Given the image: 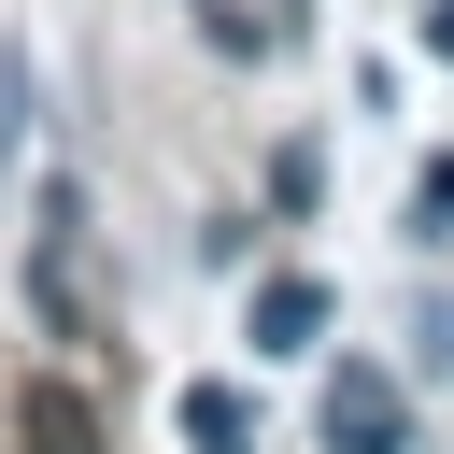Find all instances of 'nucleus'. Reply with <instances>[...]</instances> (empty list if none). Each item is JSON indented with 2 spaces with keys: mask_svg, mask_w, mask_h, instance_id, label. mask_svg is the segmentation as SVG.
I'll use <instances>...</instances> for the list:
<instances>
[{
  "mask_svg": "<svg viewBox=\"0 0 454 454\" xmlns=\"http://www.w3.org/2000/svg\"><path fill=\"white\" fill-rule=\"evenodd\" d=\"M184 454H255V397L241 383H184Z\"/></svg>",
  "mask_w": 454,
  "mask_h": 454,
  "instance_id": "obj_4",
  "label": "nucleus"
},
{
  "mask_svg": "<svg viewBox=\"0 0 454 454\" xmlns=\"http://www.w3.org/2000/svg\"><path fill=\"white\" fill-rule=\"evenodd\" d=\"M312 340H326V284L312 270H270L255 284V355H312Z\"/></svg>",
  "mask_w": 454,
  "mask_h": 454,
  "instance_id": "obj_2",
  "label": "nucleus"
},
{
  "mask_svg": "<svg viewBox=\"0 0 454 454\" xmlns=\"http://www.w3.org/2000/svg\"><path fill=\"white\" fill-rule=\"evenodd\" d=\"M326 454H411V397H397V369H326Z\"/></svg>",
  "mask_w": 454,
  "mask_h": 454,
  "instance_id": "obj_1",
  "label": "nucleus"
},
{
  "mask_svg": "<svg viewBox=\"0 0 454 454\" xmlns=\"http://www.w3.org/2000/svg\"><path fill=\"white\" fill-rule=\"evenodd\" d=\"M14 440H28V454H99V411H85V383H57V369H43V383L14 397Z\"/></svg>",
  "mask_w": 454,
  "mask_h": 454,
  "instance_id": "obj_3",
  "label": "nucleus"
},
{
  "mask_svg": "<svg viewBox=\"0 0 454 454\" xmlns=\"http://www.w3.org/2000/svg\"><path fill=\"white\" fill-rule=\"evenodd\" d=\"M411 227H426V241H454V156L426 170V199H411Z\"/></svg>",
  "mask_w": 454,
  "mask_h": 454,
  "instance_id": "obj_6",
  "label": "nucleus"
},
{
  "mask_svg": "<svg viewBox=\"0 0 454 454\" xmlns=\"http://www.w3.org/2000/svg\"><path fill=\"white\" fill-rule=\"evenodd\" d=\"M14 99H28V71H14V57H0V156H14V128H28V114H14Z\"/></svg>",
  "mask_w": 454,
  "mask_h": 454,
  "instance_id": "obj_7",
  "label": "nucleus"
},
{
  "mask_svg": "<svg viewBox=\"0 0 454 454\" xmlns=\"http://www.w3.org/2000/svg\"><path fill=\"white\" fill-rule=\"evenodd\" d=\"M411 369H426V383H454V298H426V312H411Z\"/></svg>",
  "mask_w": 454,
  "mask_h": 454,
  "instance_id": "obj_5",
  "label": "nucleus"
},
{
  "mask_svg": "<svg viewBox=\"0 0 454 454\" xmlns=\"http://www.w3.org/2000/svg\"><path fill=\"white\" fill-rule=\"evenodd\" d=\"M426 43H440V57H454V0H426Z\"/></svg>",
  "mask_w": 454,
  "mask_h": 454,
  "instance_id": "obj_8",
  "label": "nucleus"
}]
</instances>
